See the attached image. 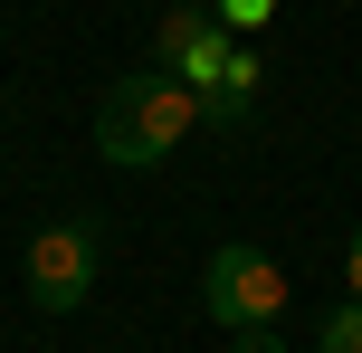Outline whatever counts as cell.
Here are the masks:
<instances>
[{
	"label": "cell",
	"instance_id": "6da1fadb",
	"mask_svg": "<svg viewBox=\"0 0 362 353\" xmlns=\"http://www.w3.org/2000/svg\"><path fill=\"white\" fill-rule=\"evenodd\" d=\"M191 125H200L191 86L163 76V67H144V76H124V86L95 105V153H105V163H124V172H144V163H163Z\"/></svg>",
	"mask_w": 362,
	"mask_h": 353
},
{
	"label": "cell",
	"instance_id": "7a4b0ae2",
	"mask_svg": "<svg viewBox=\"0 0 362 353\" xmlns=\"http://www.w3.org/2000/svg\"><path fill=\"white\" fill-rule=\"evenodd\" d=\"M200 306L219 316V335H257V325H276V316L296 306V287H286V267H276L267 248L219 239L210 267H200Z\"/></svg>",
	"mask_w": 362,
	"mask_h": 353
},
{
	"label": "cell",
	"instance_id": "3957f363",
	"mask_svg": "<svg viewBox=\"0 0 362 353\" xmlns=\"http://www.w3.org/2000/svg\"><path fill=\"white\" fill-rule=\"evenodd\" d=\"M95 296V220H48L29 239V306L38 316H76Z\"/></svg>",
	"mask_w": 362,
	"mask_h": 353
},
{
	"label": "cell",
	"instance_id": "277c9868",
	"mask_svg": "<svg viewBox=\"0 0 362 353\" xmlns=\"http://www.w3.org/2000/svg\"><path fill=\"white\" fill-rule=\"evenodd\" d=\"M172 76L191 86V105L210 115V125H238V115L257 105V57H248V48H229V29H210Z\"/></svg>",
	"mask_w": 362,
	"mask_h": 353
},
{
	"label": "cell",
	"instance_id": "5b68a950",
	"mask_svg": "<svg viewBox=\"0 0 362 353\" xmlns=\"http://www.w3.org/2000/svg\"><path fill=\"white\" fill-rule=\"evenodd\" d=\"M210 29H219V10H200V0H181V10L163 19V29H153V67L172 76V67H181V57H191L200 38H210Z\"/></svg>",
	"mask_w": 362,
	"mask_h": 353
},
{
	"label": "cell",
	"instance_id": "8992f818",
	"mask_svg": "<svg viewBox=\"0 0 362 353\" xmlns=\"http://www.w3.org/2000/svg\"><path fill=\"white\" fill-rule=\"evenodd\" d=\"M315 353H362V306H334L325 335H315Z\"/></svg>",
	"mask_w": 362,
	"mask_h": 353
},
{
	"label": "cell",
	"instance_id": "52a82bcc",
	"mask_svg": "<svg viewBox=\"0 0 362 353\" xmlns=\"http://www.w3.org/2000/svg\"><path fill=\"white\" fill-rule=\"evenodd\" d=\"M229 353H286V335H276V325H257V335H229Z\"/></svg>",
	"mask_w": 362,
	"mask_h": 353
},
{
	"label": "cell",
	"instance_id": "ba28073f",
	"mask_svg": "<svg viewBox=\"0 0 362 353\" xmlns=\"http://www.w3.org/2000/svg\"><path fill=\"white\" fill-rule=\"evenodd\" d=\"M267 10H276V0H219V19H238V29H257Z\"/></svg>",
	"mask_w": 362,
	"mask_h": 353
},
{
	"label": "cell",
	"instance_id": "9c48e42d",
	"mask_svg": "<svg viewBox=\"0 0 362 353\" xmlns=\"http://www.w3.org/2000/svg\"><path fill=\"white\" fill-rule=\"evenodd\" d=\"M344 287H353V306H362V229H353V248H344Z\"/></svg>",
	"mask_w": 362,
	"mask_h": 353
}]
</instances>
